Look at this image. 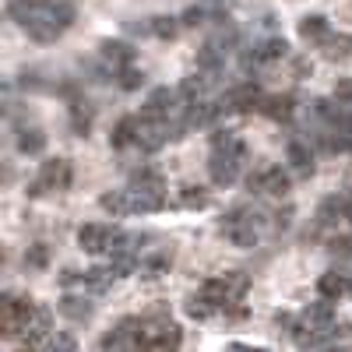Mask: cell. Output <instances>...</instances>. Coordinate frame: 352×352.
Masks as SVG:
<instances>
[{
    "instance_id": "obj_1",
    "label": "cell",
    "mask_w": 352,
    "mask_h": 352,
    "mask_svg": "<svg viewBox=\"0 0 352 352\" xmlns=\"http://www.w3.org/2000/svg\"><path fill=\"white\" fill-rule=\"evenodd\" d=\"M289 184H292V176L282 166H264V169H257V173L247 176V187L250 190H264V194H275V197H282L289 190Z\"/></svg>"
},
{
    "instance_id": "obj_12",
    "label": "cell",
    "mask_w": 352,
    "mask_h": 352,
    "mask_svg": "<svg viewBox=\"0 0 352 352\" xmlns=\"http://www.w3.org/2000/svg\"><path fill=\"white\" fill-rule=\"evenodd\" d=\"M317 292L328 300H338V296H349V275H338V272H324L317 278Z\"/></svg>"
},
{
    "instance_id": "obj_27",
    "label": "cell",
    "mask_w": 352,
    "mask_h": 352,
    "mask_svg": "<svg viewBox=\"0 0 352 352\" xmlns=\"http://www.w3.org/2000/svg\"><path fill=\"white\" fill-rule=\"evenodd\" d=\"M166 268H169V254H159V257H152V261H144L141 275H144V278H159Z\"/></svg>"
},
{
    "instance_id": "obj_30",
    "label": "cell",
    "mask_w": 352,
    "mask_h": 352,
    "mask_svg": "<svg viewBox=\"0 0 352 352\" xmlns=\"http://www.w3.org/2000/svg\"><path fill=\"white\" fill-rule=\"evenodd\" d=\"M127 32L131 36H152V21L144 25V21H127Z\"/></svg>"
},
{
    "instance_id": "obj_26",
    "label": "cell",
    "mask_w": 352,
    "mask_h": 352,
    "mask_svg": "<svg viewBox=\"0 0 352 352\" xmlns=\"http://www.w3.org/2000/svg\"><path fill=\"white\" fill-rule=\"evenodd\" d=\"M180 204H184V208H204V204H208V190H204V187H184Z\"/></svg>"
},
{
    "instance_id": "obj_32",
    "label": "cell",
    "mask_w": 352,
    "mask_h": 352,
    "mask_svg": "<svg viewBox=\"0 0 352 352\" xmlns=\"http://www.w3.org/2000/svg\"><path fill=\"white\" fill-rule=\"evenodd\" d=\"M292 222V208H282V212H275V229H285Z\"/></svg>"
},
{
    "instance_id": "obj_6",
    "label": "cell",
    "mask_w": 352,
    "mask_h": 352,
    "mask_svg": "<svg viewBox=\"0 0 352 352\" xmlns=\"http://www.w3.org/2000/svg\"><path fill=\"white\" fill-rule=\"evenodd\" d=\"M99 53H102V60H106V64H113L116 71L131 67V64H134V56H138V50H134L131 43H120V39H106Z\"/></svg>"
},
{
    "instance_id": "obj_2",
    "label": "cell",
    "mask_w": 352,
    "mask_h": 352,
    "mask_svg": "<svg viewBox=\"0 0 352 352\" xmlns=\"http://www.w3.org/2000/svg\"><path fill=\"white\" fill-rule=\"evenodd\" d=\"M208 173H212V184L215 187H229L240 180V159L226 152V148H215L212 159H208Z\"/></svg>"
},
{
    "instance_id": "obj_25",
    "label": "cell",
    "mask_w": 352,
    "mask_h": 352,
    "mask_svg": "<svg viewBox=\"0 0 352 352\" xmlns=\"http://www.w3.org/2000/svg\"><path fill=\"white\" fill-rule=\"evenodd\" d=\"M116 85H120L124 92H138V88L144 85V71H138V67H124L120 74H116Z\"/></svg>"
},
{
    "instance_id": "obj_34",
    "label": "cell",
    "mask_w": 352,
    "mask_h": 352,
    "mask_svg": "<svg viewBox=\"0 0 352 352\" xmlns=\"http://www.w3.org/2000/svg\"><path fill=\"white\" fill-rule=\"evenodd\" d=\"M349 296H352V275H349Z\"/></svg>"
},
{
    "instance_id": "obj_14",
    "label": "cell",
    "mask_w": 352,
    "mask_h": 352,
    "mask_svg": "<svg viewBox=\"0 0 352 352\" xmlns=\"http://www.w3.org/2000/svg\"><path fill=\"white\" fill-rule=\"evenodd\" d=\"M222 64H226V50H222L219 43H204V46L197 50V67H201V71L219 74V71H222Z\"/></svg>"
},
{
    "instance_id": "obj_20",
    "label": "cell",
    "mask_w": 352,
    "mask_h": 352,
    "mask_svg": "<svg viewBox=\"0 0 352 352\" xmlns=\"http://www.w3.org/2000/svg\"><path fill=\"white\" fill-rule=\"evenodd\" d=\"M71 127H74V134H88V127H92V109H88V102L81 96L71 102Z\"/></svg>"
},
{
    "instance_id": "obj_8",
    "label": "cell",
    "mask_w": 352,
    "mask_h": 352,
    "mask_svg": "<svg viewBox=\"0 0 352 352\" xmlns=\"http://www.w3.org/2000/svg\"><path fill=\"white\" fill-rule=\"evenodd\" d=\"M331 36V28H328V18H320V14H310V18H303L300 21V39L303 43H310V46H320Z\"/></svg>"
},
{
    "instance_id": "obj_29",
    "label": "cell",
    "mask_w": 352,
    "mask_h": 352,
    "mask_svg": "<svg viewBox=\"0 0 352 352\" xmlns=\"http://www.w3.org/2000/svg\"><path fill=\"white\" fill-rule=\"evenodd\" d=\"M74 345H78V342H74L71 335H53L46 349H74Z\"/></svg>"
},
{
    "instance_id": "obj_5",
    "label": "cell",
    "mask_w": 352,
    "mask_h": 352,
    "mask_svg": "<svg viewBox=\"0 0 352 352\" xmlns=\"http://www.w3.org/2000/svg\"><path fill=\"white\" fill-rule=\"evenodd\" d=\"M261 88L254 81L247 85H236V88H229V96H226V106L229 109H240V113H250V109H261Z\"/></svg>"
},
{
    "instance_id": "obj_21",
    "label": "cell",
    "mask_w": 352,
    "mask_h": 352,
    "mask_svg": "<svg viewBox=\"0 0 352 352\" xmlns=\"http://www.w3.org/2000/svg\"><path fill=\"white\" fill-rule=\"evenodd\" d=\"M184 310H187V317H190V320H208L219 307H215L208 296H201V292H197V296H190V300H187V307H184Z\"/></svg>"
},
{
    "instance_id": "obj_13",
    "label": "cell",
    "mask_w": 352,
    "mask_h": 352,
    "mask_svg": "<svg viewBox=\"0 0 352 352\" xmlns=\"http://www.w3.org/2000/svg\"><path fill=\"white\" fill-rule=\"evenodd\" d=\"M345 204H349V194H331V197H324V201H320V208H317V219L324 222V226L345 219Z\"/></svg>"
},
{
    "instance_id": "obj_22",
    "label": "cell",
    "mask_w": 352,
    "mask_h": 352,
    "mask_svg": "<svg viewBox=\"0 0 352 352\" xmlns=\"http://www.w3.org/2000/svg\"><path fill=\"white\" fill-rule=\"evenodd\" d=\"M180 25H184V21H176L173 14H159V18H152V36H159V39H176V36H180Z\"/></svg>"
},
{
    "instance_id": "obj_24",
    "label": "cell",
    "mask_w": 352,
    "mask_h": 352,
    "mask_svg": "<svg viewBox=\"0 0 352 352\" xmlns=\"http://www.w3.org/2000/svg\"><path fill=\"white\" fill-rule=\"evenodd\" d=\"M25 264H28V268H36V272H43L46 264H50V247H46V243H28Z\"/></svg>"
},
{
    "instance_id": "obj_7",
    "label": "cell",
    "mask_w": 352,
    "mask_h": 352,
    "mask_svg": "<svg viewBox=\"0 0 352 352\" xmlns=\"http://www.w3.org/2000/svg\"><path fill=\"white\" fill-rule=\"evenodd\" d=\"M222 109L226 106H219V102H201L197 99V102H187V113L184 116H187L190 127H212L219 116H222Z\"/></svg>"
},
{
    "instance_id": "obj_11",
    "label": "cell",
    "mask_w": 352,
    "mask_h": 352,
    "mask_svg": "<svg viewBox=\"0 0 352 352\" xmlns=\"http://www.w3.org/2000/svg\"><path fill=\"white\" fill-rule=\"evenodd\" d=\"M99 204L109 215H134V194L131 190H109L99 197Z\"/></svg>"
},
{
    "instance_id": "obj_19",
    "label": "cell",
    "mask_w": 352,
    "mask_h": 352,
    "mask_svg": "<svg viewBox=\"0 0 352 352\" xmlns=\"http://www.w3.org/2000/svg\"><path fill=\"white\" fill-rule=\"evenodd\" d=\"M254 50H257V56H261V64H268V60H282V56L289 53V43H285V39H278V36H272V39L257 43Z\"/></svg>"
},
{
    "instance_id": "obj_10",
    "label": "cell",
    "mask_w": 352,
    "mask_h": 352,
    "mask_svg": "<svg viewBox=\"0 0 352 352\" xmlns=\"http://www.w3.org/2000/svg\"><path fill=\"white\" fill-rule=\"evenodd\" d=\"M292 109H296V99H292V96H264L261 99V113L272 116V120H278V124L289 120Z\"/></svg>"
},
{
    "instance_id": "obj_17",
    "label": "cell",
    "mask_w": 352,
    "mask_h": 352,
    "mask_svg": "<svg viewBox=\"0 0 352 352\" xmlns=\"http://www.w3.org/2000/svg\"><path fill=\"white\" fill-rule=\"evenodd\" d=\"M43 148H46V134H43V131L25 127V131L18 134V152H21V155H43Z\"/></svg>"
},
{
    "instance_id": "obj_16",
    "label": "cell",
    "mask_w": 352,
    "mask_h": 352,
    "mask_svg": "<svg viewBox=\"0 0 352 352\" xmlns=\"http://www.w3.org/2000/svg\"><path fill=\"white\" fill-rule=\"evenodd\" d=\"M289 166L296 169L300 176H310V173H314V152L307 148L303 141H292V144H289Z\"/></svg>"
},
{
    "instance_id": "obj_23",
    "label": "cell",
    "mask_w": 352,
    "mask_h": 352,
    "mask_svg": "<svg viewBox=\"0 0 352 352\" xmlns=\"http://www.w3.org/2000/svg\"><path fill=\"white\" fill-rule=\"evenodd\" d=\"M320 46H324V56H328V60H342V56L352 53V39H349V36H328Z\"/></svg>"
},
{
    "instance_id": "obj_4",
    "label": "cell",
    "mask_w": 352,
    "mask_h": 352,
    "mask_svg": "<svg viewBox=\"0 0 352 352\" xmlns=\"http://www.w3.org/2000/svg\"><path fill=\"white\" fill-rule=\"evenodd\" d=\"M303 328H310V331H324V328H331L335 324V300H320V303H310L307 310H303V320H300Z\"/></svg>"
},
{
    "instance_id": "obj_9",
    "label": "cell",
    "mask_w": 352,
    "mask_h": 352,
    "mask_svg": "<svg viewBox=\"0 0 352 352\" xmlns=\"http://www.w3.org/2000/svg\"><path fill=\"white\" fill-rule=\"evenodd\" d=\"M138 131H141V116H124V120L113 127L109 144H113V148H127V144H138Z\"/></svg>"
},
{
    "instance_id": "obj_18",
    "label": "cell",
    "mask_w": 352,
    "mask_h": 352,
    "mask_svg": "<svg viewBox=\"0 0 352 352\" xmlns=\"http://www.w3.org/2000/svg\"><path fill=\"white\" fill-rule=\"evenodd\" d=\"M92 300H85V296H64L60 300V314L64 317H71V320H88L92 317Z\"/></svg>"
},
{
    "instance_id": "obj_15",
    "label": "cell",
    "mask_w": 352,
    "mask_h": 352,
    "mask_svg": "<svg viewBox=\"0 0 352 352\" xmlns=\"http://www.w3.org/2000/svg\"><path fill=\"white\" fill-rule=\"evenodd\" d=\"M131 187H138V190H162L166 180H162V173L155 166H141V169L131 173Z\"/></svg>"
},
{
    "instance_id": "obj_31",
    "label": "cell",
    "mask_w": 352,
    "mask_h": 352,
    "mask_svg": "<svg viewBox=\"0 0 352 352\" xmlns=\"http://www.w3.org/2000/svg\"><path fill=\"white\" fill-rule=\"evenodd\" d=\"M335 99L352 102V81H338V85H335Z\"/></svg>"
},
{
    "instance_id": "obj_33",
    "label": "cell",
    "mask_w": 352,
    "mask_h": 352,
    "mask_svg": "<svg viewBox=\"0 0 352 352\" xmlns=\"http://www.w3.org/2000/svg\"><path fill=\"white\" fill-rule=\"evenodd\" d=\"M21 4H25V8H32V11H39V8H50L53 0H21Z\"/></svg>"
},
{
    "instance_id": "obj_3",
    "label": "cell",
    "mask_w": 352,
    "mask_h": 352,
    "mask_svg": "<svg viewBox=\"0 0 352 352\" xmlns=\"http://www.w3.org/2000/svg\"><path fill=\"white\" fill-rule=\"evenodd\" d=\"M39 180L53 190H64V187H71V180H74V169H71V162L67 159H46L43 162V169H39Z\"/></svg>"
},
{
    "instance_id": "obj_28",
    "label": "cell",
    "mask_w": 352,
    "mask_h": 352,
    "mask_svg": "<svg viewBox=\"0 0 352 352\" xmlns=\"http://www.w3.org/2000/svg\"><path fill=\"white\" fill-rule=\"evenodd\" d=\"M240 138L236 134H232L229 127H219L215 134H212V148H232V144H236Z\"/></svg>"
}]
</instances>
